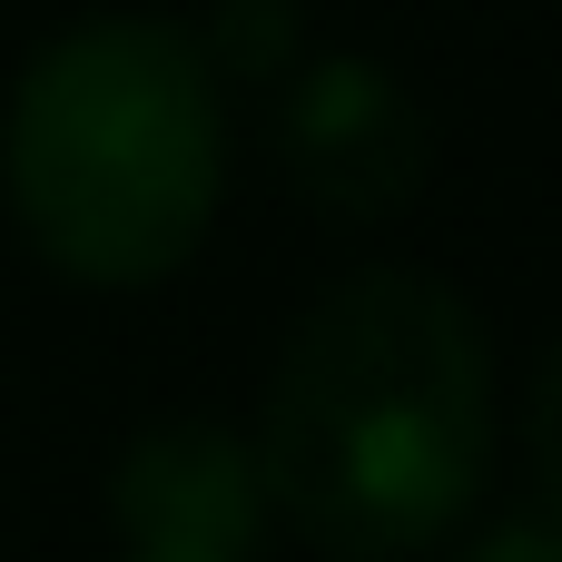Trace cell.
I'll return each instance as SVG.
<instances>
[{"label": "cell", "mask_w": 562, "mask_h": 562, "mask_svg": "<svg viewBox=\"0 0 562 562\" xmlns=\"http://www.w3.org/2000/svg\"><path fill=\"white\" fill-rule=\"evenodd\" d=\"M257 494L316 562L435 553L494 474V336L435 267L336 277L277 346Z\"/></svg>", "instance_id": "cell-1"}, {"label": "cell", "mask_w": 562, "mask_h": 562, "mask_svg": "<svg viewBox=\"0 0 562 562\" xmlns=\"http://www.w3.org/2000/svg\"><path fill=\"white\" fill-rule=\"evenodd\" d=\"M0 198L49 277L168 286L227 198V99L178 20L109 10L59 30L0 119Z\"/></svg>", "instance_id": "cell-2"}, {"label": "cell", "mask_w": 562, "mask_h": 562, "mask_svg": "<svg viewBox=\"0 0 562 562\" xmlns=\"http://www.w3.org/2000/svg\"><path fill=\"white\" fill-rule=\"evenodd\" d=\"M277 168L336 227H385L435 178L425 99L366 49H306L277 79Z\"/></svg>", "instance_id": "cell-3"}, {"label": "cell", "mask_w": 562, "mask_h": 562, "mask_svg": "<svg viewBox=\"0 0 562 562\" xmlns=\"http://www.w3.org/2000/svg\"><path fill=\"white\" fill-rule=\"evenodd\" d=\"M109 524L119 553H198V562H247L267 533L257 454L217 415H158L119 445L109 464Z\"/></svg>", "instance_id": "cell-4"}, {"label": "cell", "mask_w": 562, "mask_h": 562, "mask_svg": "<svg viewBox=\"0 0 562 562\" xmlns=\"http://www.w3.org/2000/svg\"><path fill=\"white\" fill-rule=\"evenodd\" d=\"M188 40H198V59H207L217 89H227V79L277 89V79L306 59V10H296V0H217Z\"/></svg>", "instance_id": "cell-5"}, {"label": "cell", "mask_w": 562, "mask_h": 562, "mask_svg": "<svg viewBox=\"0 0 562 562\" xmlns=\"http://www.w3.org/2000/svg\"><path fill=\"white\" fill-rule=\"evenodd\" d=\"M524 445H533V484H543V514L562 524V336H553V356L533 366V405H524Z\"/></svg>", "instance_id": "cell-6"}, {"label": "cell", "mask_w": 562, "mask_h": 562, "mask_svg": "<svg viewBox=\"0 0 562 562\" xmlns=\"http://www.w3.org/2000/svg\"><path fill=\"white\" fill-rule=\"evenodd\" d=\"M454 562H562V524L553 514H504V524H484Z\"/></svg>", "instance_id": "cell-7"}, {"label": "cell", "mask_w": 562, "mask_h": 562, "mask_svg": "<svg viewBox=\"0 0 562 562\" xmlns=\"http://www.w3.org/2000/svg\"><path fill=\"white\" fill-rule=\"evenodd\" d=\"M119 562H198V553H119Z\"/></svg>", "instance_id": "cell-8"}]
</instances>
